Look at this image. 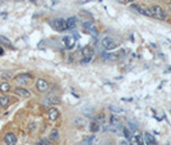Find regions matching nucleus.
<instances>
[{
  "instance_id": "1",
  "label": "nucleus",
  "mask_w": 171,
  "mask_h": 145,
  "mask_svg": "<svg viewBox=\"0 0 171 145\" xmlns=\"http://www.w3.org/2000/svg\"><path fill=\"white\" fill-rule=\"evenodd\" d=\"M149 12H151V17H153V18H157V19H161V21L166 19V17H167V16H166V13H165V11H163L161 7H158V5L151 7Z\"/></svg>"
},
{
  "instance_id": "2",
  "label": "nucleus",
  "mask_w": 171,
  "mask_h": 145,
  "mask_svg": "<svg viewBox=\"0 0 171 145\" xmlns=\"http://www.w3.org/2000/svg\"><path fill=\"white\" fill-rule=\"evenodd\" d=\"M51 26L59 32H63V31H66L68 28V23H66V19H63V18H56L51 22Z\"/></svg>"
},
{
  "instance_id": "3",
  "label": "nucleus",
  "mask_w": 171,
  "mask_h": 145,
  "mask_svg": "<svg viewBox=\"0 0 171 145\" xmlns=\"http://www.w3.org/2000/svg\"><path fill=\"white\" fill-rule=\"evenodd\" d=\"M101 44L104 46V49L106 50H112L116 48V42H115V40L112 37H105V39H102Z\"/></svg>"
},
{
  "instance_id": "4",
  "label": "nucleus",
  "mask_w": 171,
  "mask_h": 145,
  "mask_svg": "<svg viewBox=\"0 0 171 145\" xmlns=\"http://www.w3.org/2000/svg\"><path fill=\"white\" fill-rule=\"evenodd\" d=\"M15 80H17V82L20 83V85H27V83H29L31 80H32V75H29V73H20V75H18L17 77H15Z\"/></svg>"
},
{
  "instance_id": "5",
  "label": "nucleus",
  "mask_w": 171,
  "mask_h": 145,
  "mask_svg": "<svg viewBox=\"0 0 171 145\" xmlns=\"http://www.w3.org/2000/svg\"><path fill=\"white\" fill-rule=\"evenodd\" d=\"M36 87H37V90L40 93H45L48 89V82L46 80H43V78H38L37 82H36Z\"/></svg>"
},
{
  "instance_id": "6",
  "label": "nucleus",
  "mask_w": 171,
  "mask_h": 145,
  "mask_svg": "<svg viewBox=\"0 0 171 145\" xmlns=\"http://www.w3.org/2000/svg\"><path fill=\"white\" fill-rule=\"evenodd\" d=\"M43 103L50 104V105H56V104H60V98H59L58 95H55V94H51V95H48L47 98L45 99Z\"/></svg>"
},
{
  "instance_id": "7",
  "label": "nucleus",
  "mask_w": 171,
  "mask_h": 145,
  "mask_svg": "<svg viewBox=\"0 0 171 145\" xmlns=\"http://www.w3.org/2000/svg\"><path fill=\"white\" fill-rule=\"evenodd\" d=\"M4 142L7 145H15L17 144V136L13 132H8L4 136Z\"/></svg>"
},
{
  "instance_id": "8",
  "label": "nucleus",
  "mask_w": 171,
  "mask_h": 145,
  "mask_svg": "<svg viewBox=\"0 0 171 145\" xmlns=\"http://www.w3.org/2000/svg\"><path fill=\"white\" fill-rule=\"evenodd\" d=\"M83 26H84V28H86V31L87 32H89L91 35H93V36H97V28H96V26L94 24H92L91 22H84L83 23Z\"/></svg>"
},
{
  "instance_id": "9",
  "label": "nucleus",
  "mask_w": 171,
  "mask_h": 145,
  "mask_svg": "<svg viewBox=\"0 0 171 145\" xmlns=\"http://www.w3.org/2000/svg\"><path fill=\"white\" fill-rule=\"evenodd\" d=\"M64 41V45H65L66 49H71V48L75 45V39H74L73 36H65L63 39Z\"/></svg>"
},
{
  "instance_id": "10",
  "label": "nucleus",
  "mask_w": 171,
  "mask_h": 145,
  "mask_svg": "<svg viewBox=\"0 0 171 145\" xmlns=\"http://www.w3.org/2000/svg\"><path fill=\"white\" fill-rule=\"evenodd\" d=\"M82 54H83V58H89V59H92V58H93V54H94V50L92 49L91 46H86V48H83V50H82Z\"/></svg>"
},
{
  "instance_id": "11",
  "label": "nucleus",
  "mask_w": 171,
  "mask_h": 145,
  "mask_svg": "<svg viewBox=\"0 0 171 145\" xmlns=\"http://www.w3.org/2000/svg\"><path fill=\"white\" fill-rule=\"evenodd\" d=\"M144 142H145V145H157V144H156L155 137H153V135L148 134V132H145V134H144Z\"/></svg>"
},
{
  "instance_id": "12",
  "label": "nucleus",
  "mask_w": 171,
  "mask_h": 145,
  "mask_svg": "<svg viewBox=\"0 0 171 145\" xmlns=\"http://www.w3.org/2000/svg\"><path fill=\"white\" fill-rule=\"evenodd\" d=\"M14 93L17 94V95H19V96H23V98H28V96L31 95L29 91L26 90V89H23V87H17L14 90Z\"/></svg>"
},
{
  "instance_id": "13",
  "label": "nucleus",
  "mask_w": 171,
  "mask_h": 145,
  "mask_svg": "<svg viewBox=\"0 0 171 145\" xmlns=\"http://www.w3.org/2000/svg\"><path fill=\"white\" fill-rule=\"evenodd\" d=\"M48 118L51 119V121H56V119L59 118V111L55 108H51L48 109Z\"/></svg>"
},
{
  "instance_id": "14",
  "label": "nucleus",
  "mask_w": 171,
  "mask_h": 145,
  "mask_svg": "<svg viewBox=\"0 0 171 145\" xmlns=\"http://www.w3.org/2000/svg\"><path fill=\"white\" fill-rule=\"evenodd\" d=\"M143 141H142V137L139 135H134V136L130 137V144L129 145H142Z\"/></svg>"
},
{
  "instance_id": "15",
  "label": "nucleus",
  "mask_w": 171,
  "mask_h": 145,
  "mask_svg": "<svg viewBox=\"0 0 171 145\" xmlns=\"http://www.w3.org/2000/svg\"><path fill=\"white\" fill-rule=\"evenodd\" d=\"M121 130V124L116 123V124H110V126H105V131H112V132H117Z\"/></svg>"
},
{
  "instance_id": "16",
  "label": "nucleus",
  "mask_w": 171,
  "mask_h": 145,
  "mask_svg": "<svg viewBox=\"0 0 171 145\" xmlns=\"http://www.w3.org/2000/svg\"><path fill=\"white\" fill-rule=\"evenodd\" d=\"M9 101H10L9 96H7V95L1 96V98H0V107H1V108H5V107H8Z\"/></svg>"
},
{
  "instance_id": "17",
  "label": "nucleus",
  "mask_w": 171,
  "mask_h": 145,
  "mask_svg": "<svg viewBox=\"0 0 171 145\" xmlns=\"http://www.w3.org/2000/svg\"><path fill=\"white\" fill-rule=\"evenodd\" d=\"M66 23H68V28L69 30L74 28V27H75V24H77V19L74 18V17H70V18L66 19Z\"/></svg>"
},
{
  "instance_id": "18",
  "label": "nucleus",
  "mask_w": 171,
  "mask_h": 145,
  "mask_svg": "<svg viewBox=\"0 0 171 145\" xmlns=\"http://www.w3.org/2000/svg\"><path fill=\"white\" fill-rule=\"evenodd\" d=\"M89 128H91V131L94 134V132H97V131L100 130V123H98L97 121H92V122H91V126H89Z\"/></svg>"
},
{
  "instance_id": "19",
  "label": "nucleus",
  "mask_w": 171,
  "mask_h": 145,
  "mask_svg": "<svg viewBox=\"0 0 171 145\" xmlns=\"http://www.w3.org/2000/svg\"><path fill=\"white\" fill-rule=\"evenodd\" d=\"M9 90H10V83L9 82H3L1 85H0V91H1V93H8Z\"/></svg>"
},
{
  "instance_id": "20",
  "label": "nucleus",
  "mask_w": 171,
  "mask_h": 145,
  "mask_svg": "<svg viewBox=\"0 0 171 145\" xmlns=\"http://www.w3.org/2000/svg\"><path fill=\"white\" fill-rule=\"evenodd\" d=\"M110 111L112 112V113H124V109L120 108V107H116V105H110Z\"/></svg>"
},
{
  "instance_id": "21",
  "label": "nucleus",
  "mask_w": 171,
  "mask_h": 145,
  "mask_svg": "<svg viewBox=\"0 0 171 145\" xmlns=\"http://www.w3.org/2000/svg\"><path fill=\"white\" fill-rule=\"evenodd\" d=\"M58 137H59L58 130H52V131H51V134H50V140H51V141H56V140H58Z\"/></svg>"
},
{
  "instance_id": "22",
  "label": "nucleus",
  "mask_w": 171,
  "mask_h": 145,
  "mask_svg": "<svg viewBox=\"0 0 171 145\" xmlns=\"http://www.w3.org/2000/svg\"><path fill=\"white\" fill-rule=\"evenodd\" d=\"M117 58H119V55H117V54H112V53H109V54L105 55V59H106V60H116Z\"/></svg>"
},
{
  "instance_id": "23",
  "label": "nucleus",
  "mask_w": 171,
  "mask_h": 145,
  "mask_svg": "<svg viewBox=\"0 0 171 145\" xmlns=\"http://www.w3.org/2000/svg\"><path fill=\"white\" fill-rule=\"evenodd\" d=\"M123 132H124V136H125V139H126V140H129L130 137H132V131H130L129 128H126V127L123 128Z\"/></svg>"
},
{
  "instance_id": "24",
  "label": "nucleus",
  "mask_w": 171,
  "mask_h": 145,
  "mask_svg": "<svg viewBox=\"0 0 171 145\" xmlns=\"http://www.w3.org/2000/svg\"><path fill=\"white\" fill-rule=\"evenodd\" d=\"M94 142V136H89L84 140V145H93Z\"/></svg>"
},
{
  "instance_id": "25",
  "label": "nucleus",
  "mask_w": 171,
  "mask_h": 145,
  "mask_svg": "<svg viewBox=\"0 0 171 145\" xmlns=\"http://www.w3.org/2000/svg\"><path fill=\"white\" fill-rule=\"evenodd\" d=\"M94 121H97L100 124H101V123H104V122H105V116H104V114H102V113H100L98 116L96 117V119H94Z\"/></svg>"
},
{
  "instance_id": "26",
  "label": "nucleus",
  "mask_w": 171,
  "mask_h": 145,
  "mask_svg": "<svg viewBox=\"0 0 171 145\" xmlns=\"http://www.w3.org/2000/svg\"><path fill=\"white\" fill-rule=\"evenodd\" d=\"M116 123H119V119H117L116 117L112 114V116L110 117V124H116Z\"/></svg>"
},
{
  "instance_id": "27",
  "label": "nucleus",
  "mask_w": 171,
  "mask_h": 145,
  "mask_svg": "<svg viewBox=\"0 0 171 145\" xmlns=\"http://www.w3.org/2000/svg\"><path fill=\"white\" fill-rule=\"evenodd\" d=\"M0 41H1L3 44L8 45V46H10V42H9V40H8L7 37H4V36H0Z\"/></svg>"
},
{
  "instance_id": "28",
  "label": "nucleus",
  "mask_w": 171,
  "mask_h": 145,
  "mask_svg": "<svg viewBox=\"0 0 171 145\" xmlns=\"http://www.w3.org/2000/svg\"><path fill=\"white\" fill-rule=\"evenodd\" d=\"M83 112H84V114H86L87 117H91L92 114H93V113H92V112H93L92 109H86V108H84V109H83Z\"/></svg>"
},
{
  "instance_id": "29",
  "label": "nucleus",
  "mask_w": 171,
  "mask_h": 145,
  "mask_svg": "<svg viewBox=\"0 0 171 145\" xmlns=\"http://www.w3.org/2000/svg\"><path fill=\"white\" fill-rule=\"evenodd\" d=\"M36 145H48V141L47 140H41V141H38Z\"/></svg>"
},
{
  "instance_id": "30",
  "label": "nucleus",
  "mask_w": 171,
  "mask_h": 145,
  "mask_svg": "<svg viewBox=\"0 0 171 145\" xmlns=\"http://www.w3.org/2000/svg\"><path fill=\"white\" fill-rule=\"evenodd\" d=\"M129 126L132 127L133 130H138V124H135L134 122H129Z\"/></svg>"
},
{
  "instance_id": "31",
  "label": "nucleus",
  "mask_w": 171,
  "mask_h": 145,
  "mask_svg": "<svg viewBox=\"0 0 171 145\" xmlns=\"http://www.w3.org/2000/svg\"><path fill=\"white\" fill-rule=\"evenodd\" d=\"M3 77H4V78H8V77H10V75H8V73H3Z\"/></svg>"
},
{
  "instance_id": "32",
  "label": "nucleus",
  "mask_w": 171,
  "mask_h": 145,
  "mask_svg": "<svg viewBox=\"0 0 171 145\" xmlns=\"http://www.w3.org/2000/svg\"><path fill=\"white\" fill-rule=\"evenodd\" d=\"M3 54H4V50H3V48L1 46H0V57H1V55Z\"/></svg>"
},
{
  "instance_id": "33",
  "label": "nucleus",
  "mask_w": 171,
  "mask_h": 145,
  "mask_svg": "<svg viewBox=\"0 0 171 145\" xmlns=\"http://www.w3.org/2000/svg\"><path fill=\"white\" fill-rule=\"evenodd\" d=\"M167 7H168V9L171 11V3H168V4H167Z\"/></svg>"
},
{
  "instance_id": "34",
  "label": "nucleus",
  "mask_w": 171,
  "mask_h": 145,
  "mask_svg": "<svg viewBox=\"0 0 171 145\" xmlns=\"http://www.w3.org/2000/svg\"><path fill=\"white\" fill-rule=\"evenodd\" d=\"M104 145H111V144H110V142H105Z\"/></svg>"
},
{
  "instance_id": "35",
  "label": "nucleus",
  "mask_w": 171,
  "mask_h": 145,
  "mask_svg": "<svg viewBox=\"0 0 171 145\" xmlns=\"http://www.w3.org/2000/svg\"><path fill=\"white\" fill-rule=\"evenodd\" d=\"M126 1H133V0H126Z\"/></svg>"
}]
</instances>
